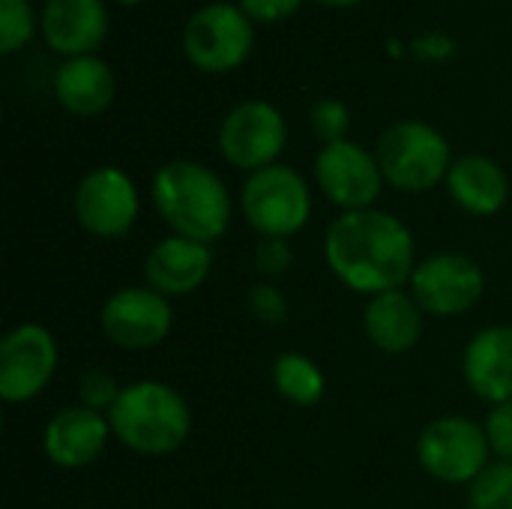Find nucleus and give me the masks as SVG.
Instances as JSON below:
<instances>
[{"label":"nucleus","instance_id":"obj_26","mask_svg":"<svg viewBox=\"0 0 512 509\" xmlns=\"http://www.w3.org/2000/svg\"><path fill=\"white\" fill-rule=\"evenodd\" d=\"M294 264V249L288 240L279 237H261V243L255 246V267L264 276V282H273L279 276H285Z\"/></svg>","mask_w":512,"mask_h":509},{"label":"nucleus","instance_id":"obj_1","mask_svg":"<svg viewBox=\"0 0 512 509\" xmlns=\"http://www.w3.org/2000/svg\"><path fill=\"white\" fill-rule=\"evenodd\" d=\"M324 261L330 273L354 294L378 297L408 288L417 267L411 228L378 207L339 213L324 234Z\"/></svg>","mask_w":512,"mask_h":509},{"label":"nucleus","instance_id":"obj_8","mask_svg":"<svg viewBox=\"0 0 512 509\" xmlns=\"http://www.w3.org/2000/svg\"><path fill=\"white\" fill-rule=\"evenodd\" d=\"M72 213L90 237L120 240L135 228L141 213L138 186L126 171L114 165L93 168L75 186Z\"/></svg>","mask_w":512,"mask_h":509},{"label":"nucleus","instance_id":"obj_22","mask_svg":"<svg viewBox=\"0 0 512 509\" xmlns=\"http://www.w3.org/2000/svg\"><path fill=\"white\" fill-rule=\"evenodd\" d=\"M468 509H512V462H492L468 486Z\"/></svg>","mask_w":512,"mask_h":509},{"label":"nucleus","instance_id":"obj_20","mask_svg":"<svg viewBox=\"0 0 512 509\" xmlns=\"http://www.w3.org/2000/svg\"><path fill=\"white\" fill-rule=\"evenodd\" d=\"M117 93V78L99 57H69L54 78L57 102L75 117H96L102 114Z\"/></svg>","mask_w":512,"mask_h":509},{"label":"nucleus","instance_id":"obj_11","mask_svg":"<svg viewBox=\"0 0 512 509\" xmlns=\"http://www.w3.org/2000/svg\"><path fill=\"white\" fill-rule=\"evenodd\" d=\"M252 39V21L240 6L210 3L186 21L183 51L204 72H231L249 57Z\"/></svg>","mask_w":512,"mask_h":509},{"label":"nucleus","instance_id":"obj_18","mask_svg":"<svg viewBox=\"0 0 512 509\" xmlns=\"http://www.w3.org/2000/svg\"><path fill=\"white\" fill-rule=\"evenodd\" d=\"M105 30L108 15L102 0H48L42 9V33L66 57H84L99 48Z\"/></svg>","mask_w":512,"mask_h":509},{"label":"nucleus","instance_id":"obj_28","mask_svg":"<svg viewBox=\"0 0 512 509\" xmlns=\"http://www.w3.org/2000/svg\"><path fill=\"white\" fill-rule=\"evenodd\" d=\"M483 429H486L492 456H498V462H512V399L489 408Z\"/></svg>","mask_w":512,"mask_h":509},{"label":"nucleus","instance_id":"obj_13","mask_svg":"<svg viewBox=\"0 0 512 509\" xmlns=\"http://www.w3.org/2000/svg\"><path fill=\"white\" fill-rule=\"evenodd\" d=\"M315 183L333 207L354 213L375 207L384 189V174L375 153L345 138L321 147L315 156Z\"/></svg>","mask_w":512,"mask_h":509},{"label":"nucleus","instance_id":"obj_29","mask_svg":"<svg viewBox=\"0 0 512 509\" xmlns=\"http://www.w3.org/2000/svg\"><path fill=\"white\" fill-rule=\"evenodd\" d=\"M303 0H240V9L255 21H282L300 9Z\"/></svg>","mask_w":512,"mask_h":509},{"label":"nucleus","instance_id":"obj_14","mask_svg":"<svg viewBox=\"0 0 512 509\" xmlns=\"http://www.w3.org/2000/svg\"><path fill=\"white\" fill-rule=\"evenodd\" d=\"M111 435L108 414L90 411L84 405L60 408L42 429V453L54 468L81 471L93 465Z\"/></svg>","mask_w":512,"mask_h":509},{"label":"nucleus","instance_id":"obj_7","mask_svg":"<svg viewBox=\"0 0 512 509\" xmlns=\"http://www.w3.org/2000/svg\"><path fill=\"white\" fill-rule=\"evenodd\" d=\"M408 291L426 315L459 318L483 300L486 273L465 252H438L417 261Z\"/></svg>","mask_w":512,"mask_h":509},{"label":"nucleus","instance_id":"obj_15","mask_svg":"<svg viewBox=\"0 0 512 509\" xmlns=\"http://www.w3.org/2000/svg\"><path fill=\"white\" fill-rule=\"evenodd\" d=\"M213 270V249L207 243L168 234L144 258V285L168 300L195 294Z\"/></svg>","mask_w":512,"mask_h":509},{"label":"nucleus","instance_id":"obj_2","mask_svg":"<svg viewBox=\"0 0 512 509\" xmlns=\"http://www.w3.org/2000/svg\"><path fill=\"white\" fill-rule=\"evenodd\" d=\"M150 198L171 234L207 246L222 240L234 219V201L222 177L192 159L165 162L153 174Z\"/></svg>","mask_w":512,"mask_h":509},{"label":"nucleus","instance_id":"obj_23","mask_svg":"<svg viewBox=\"0 0 512 509\" xmlns=\"http://www.w3.org/2000/svg\"><path fill=\"white\" fill-rule=\"evenodd\" d=\"M33 36V9L27 0H0V51L12 54Z\"/></svg>","mask_w":512,"mask_h":509},{"label":"nucleus","instance_id":"obj_25","mask_svg":"<svg viewBox=\"0 0 512 509\" xmlns=\"http://www.w3.org/2000/svg\"><path fill=\"white\" fill-rule=\"evenodd\" d=\"M249 312L255 321H261L267 327H279L288 321V300L273 282H258L249 291Z\"/></svg>","mask_w":512,"mask_h":509},{"label":"nucleus","instance_id":"obj_27","mask_svg":"<svg viewBox=\"0 0 512 509\" xmlns=\"http://www.w3.org/2000/svg\"><path fill=\"white\" fill-rule=\"evenodd\" d=\"M348 123H351L348 108H345L339 99H321V102L312 108V129H315V135H318L324 144L345 141Z\"/></svg>","mask_w":512,"mask_h":509},{"label":"nucleus","instance_id":"obj_24","mask_svg":"<svg viewBox=\"0 0 512 509\" xmlns=\"http://www.w3.org/2000/svg\"><path fill=\"white\" fill-rule=\"evenodd\" d=\"M123 387L117 384V378L105 369H87L81 378H78V405L90 408V411H99V414H108L114 408V402L120 399Z\"/></svg>","mask_w":512,"mask_h":509},{"label":"nucleus","instance_id":"obj_4","mask_svg":"<svg viewBox=\"0 0 512 509\" xmlns=\"http://www.w3.org/2000/svg\"><path fill=\"white\" fill-rule=\"evenodd\" d=\"M375 159L387 186L417 195L447 180L453 150L435 126L423 120H402L378 138Z\"/></svg>","mask_w":512,"mask_h":509},{"label":"nucleus","instance_id":"obj_19","mask_svg":"<svg viewBox=\"0 0 512 509\" xmlns=\"http://www.w3.org/2000/svg\"><path fill=\"white\" fill-rule=\"evenodd\" d=\"M444 183H447L453 204L471 216H495L504 210L510 198L507 171L495 159L480 156V153H465L453 159Z\"/></svg>","mask_w":512,"mask_h":509},{"label":"nucleus","instance_id":"obj_6","mask_svg":"<svg viewBox=\"0 0 512 509\" xmlns=\"http://www.w3.org/2000/svg\"><path fill=\"white\" fill-rule=\"evenodd\" d=\"M417 462L438 483L471 486L492 465V447L471 417H438L417 438Z\"/></svg>","mask_w":512,"mask_h":509},{"label":"nucleus","instance_id":"obj_30","mask_svg":"<svg viewBox=\"0 0 512 509\" xmlns=\"http://www.w3.org/2000/svg\"><path fill=\"white\" fill-rule=\"evenodd\" d=\"M318 3H327V6H351V3H360V0H318Z\"/></svg>","mask_w":512,"mask_h":509},{"label":"nucleus","instance_id":"obj_10","mask_svg":"<svg viewBox=\"0 0 512 509\" xmlns=\"http://www.w3.org/2000/svg\"><path fill=\"white\" fill-rule=\"evenodd\" d=\"M99 327L120 351H150L168 339L174 327V309L171 300L150 285H129L102 303Z\"/></svg>","mask_w":512,"mask_h":509},{"label":"nucleus","instance_id":"obj_31","mask_svg":"<svg viewBox=\"0 0 512 509\" xmlns=\"http://www.w3.org/2000/svg\"><path fill=\"white\" fill-rule=\"evenodd\" d=\"M117 3H138V0H117Z\"/></svg>","mask_w":512,"mask_h":509},{"label":"nucleus","instance_id":"obj_17","mask_svg":"<svg viewBox=\"0 0 512 509\" xmlns=\"http://www.w3.org/2000/svg\"><path fill=\"white\" fill-rule=\"evenodd\" d=\"M423 318L426 312L411 297L408 288L384 291L369 297L363 309V330L366 339L384 354H408L423 339Z\"/></svg>","mask_w":512,"mask_h":509},{"label":"nucleus","instance_id":"obj_5","mask_svg":"<svg viewBox=\"0 0 512 509\" xmlns=\"http://www.w3.org/2000/svg\"><path fill=\"white\" fill-rule=\"evenodd\" d=\"M240 213L258 237H297L312 216V189L291 165H270L246 177Z\"/></svg>","mask_w":512,"mask_h":509},{"label":"nucleus","instance_id":"obj_9","mask_svg":"<svg viewBox=\"0 0 512 509\" xmlns=\"http://www.w3.org/2000/svg\"><path fill=\"white\" fill-rule=\"evenodd\" d=\"M60 363L57 339L42 324H18L0 339V399L27 405L45 393Z\"/></svg>","mask_w":512,"mask_h":509},{"label":"nucleus","instance_id":"obj_12","mask_svg":"<svg viewBox=\"0 0 512 509\" xmlns=\"http://www.w3.org/2000/svg\"><path fill=\"white\" fill-rule=\"evenodd\" d=\"M288 126L276 105L270 102H240L234 105L222 126H219V150L228 165L240 171H261L276 165L279 153L285 150Z\"/></svg>","mask_w":512,"mask_h":509},{"label":"nucleus","instance_id":"obj_3","mask_svg":"<svg viewBox=\"0 0 512 509\" xmlns=\"http://www.w3.org/2000/svg\"><path fill=\"white\" fill-rule=\"evenodd\" d=\"M111 435L138 456H171L192 435L189 402L162 381H132L108 411Z\"/></svg>","mask_w":512,"mask_h":509},{"label":"nucleus","instance_id":"obj_21","mask_svg":"<svg viewBox=\"0 0 512 509\" xmlns=\"http://www.w3.org/2000/svg\"><path fill=\"white\" fill-rule=\"evenodd\" d=\"M270 378H273L276 393L297 408H315L327 390V381H324V372L318 369V363L300 351L279 354L273 360Z\"/></svg>","mask_w":512,"mask_h":509},{"label":"nucleus","instance_id":"obj_16","mask_svg":"<svg viewBox=\"0 0 512 509\" xmlns=\"http://www.w3.org/2000/svg\"><path fill=\"white\" fill-rule=\"evenodd\" d=\"M462 378L486 405L512 399V324L477 330L462 351Z\"/></svg>","mask_w":512,"mask_h":509}]
</instances>
